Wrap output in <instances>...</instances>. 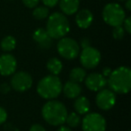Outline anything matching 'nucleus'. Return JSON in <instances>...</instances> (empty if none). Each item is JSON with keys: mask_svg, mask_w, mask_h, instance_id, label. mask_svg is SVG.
I'll return each mask as SVG.
<instances>
[{"mask_svg": "<svg viewBox=\"0 0 131 131\" xmlns=\"http://www.w3.org/2000/svg\"><path fill=\"white\" fill-rule=\"evenodd\" d=\"M107 84L115 93L127 94L131 89V70L128 67H118L108 77Z\"/></svg>", "mask_w": 131, "mask_h": 131, "instance_id": "nucleus-1", "label": "nucleus"}, {"mask_svg": "<svg viewBox=\"0 0 131 131\" xmlns=\"http://www.w3.org/2000/svg\"><path fill=\"white\" fill-rule=\"evenodd\" d=\"M68 109L59 101L49 100L41 109V116L49 125L59 127L64 125L68 116Z\"/></svg>", "mask_w": 131, "mask_h": 131, "instance_id": "nucleus-2", "label": "nucleus"}, {"mask_svg": "<svg viewBox=\"0 0 131 131\" xmlns=\"http://www.w3.org/2000/svg\"><path fill=\"white\" fill-rule=\"evenodd\" d=\"M46 31L52 39L59 40L66 37L70 31V24L67 15L62 13L55 12L48 16Z\"/></svg>", "mask_w": 131, "mask_h": 131, "instance_id": "nucleus-3", "label": "nucleus"}, {"mask_svg": "<svg viewBox=\"0 0 131 131\" xmlns=\"http://www.w3.org/2000/svg\"><path fill=\"white\" fill-rule=\"evenodd\" d=\"M62 82L58 75H49L39 81L37 93L43 99L54 100L62 93Z\"/></svg>", "mask_w": 131, "mask_h": 131, "instance_id": "nucleus-4", "label": "nucleus"}, {"mask_svg": "<svg viewBox=\"0 0 131 131\" xmlns=\"http://www.w3.org/2000/svg\"><path fill=\"white\" fill-rule=\"evenodd\" d=\"M126 18L124 8L117 3H109L102 10V19L110 26L116 27L122 25Z\"/></svg>", "mask_w": 131, "mask_h": 131, "instance_id": "nucleus-5", "label": "nucleus"}, {"mask_svg": "<svg viewBox=\"0 0 131 131\" xmlns=\"http://www.w3.org/2000/svg\"><path fill=\"white\" fill-rule=\"evenodd\" d=\"M57 50L58 54L67 60L77 58L80 53V46L75 40L69 37H63L59 39L57 44Z\"/></svg>", "mask_w": 131, "mask_h": 131, "instance_id": "nucleus-6", "label": "nucleus"}, {"mask_svg": "<svg viewBox=\"0 0 131 131\" xmlns=\"http://www.w3.org/2000/svg\"><path fill=\"white\" fill-rule=\"evenodd\" d=\"M83 131H105L107 122L102 114L91 112L85 114L81 121Z\"/></svg>", "mask_w": 131, "mask_h": 131, "instance_id": "nucleus-7", "label": "nucleus"}, {"mask_svg": "<svg viewBox=\"0 0 131 131\" xmlns=\"http://www.w3.org/2000/svg\"><path fill=\"white\" fill-rule=\"evenodd\" d=\"M80 57V63L82 67L86 69H93L100 64L102 59L101 52L95 48L89 46L83 49L79 53Z\"/></svg>", "mask_w": 131, "mask_h": 131, "instance_id": "nucleus-8", "label": "nucleus"}, {"mask_svg": "<svg viewBox=\"0 0 131 131\" xmlns=\"http://www.w3.org/2000/svg\"><path fill=\"white\" fill-rule=\"evenodd\" d=\"M32 77L29 73L25 71H20L14 73L10 81V85L15 91L24 93L31 89L32 85Z\"/></svg>", "mask_w": 131, "mask_h": 131, "instance_id": "nucleus-9", "label": "nucleus"}, {"mask_svg": "<svg viewBox=\"0 0 131 131\" xmlns=\"http://www.w3.org/2000/svg\"><path fill=\"white\" fill-rule=\"evenodd\" d=\"M116 93L111 89H102L95 97V103L102 111H110L116 103Z\"/></svg>", "mask_w": 131, "mask_h": 131, "instance_id": "nucleus-10", "label": "nucleus"}, {"mask_svg": "<svg viewBox=\"0 0 131 131\" xmlns=\"http://www.w3.org/2000/svg\"><path fill=\"white\" fill-rule=\"evenodd\" d=\"M17 68V61L15 56L6 53L0 56V75L3 77H9L15 73Z\"/></svg>", "mask_w": 131, "mask_h": 131, "instance_id": "nucleus-11", "label": "nucleus"}, {"mask_svg": "<svg viewBox=\"0 0 131 131\" xmlns=\"http://www.w3.org/2000/svg\"><path fill=\"white\" fill-rule=\"evenodd\" d=\"M85 86L93 92H99L107 85V79L100 73H92L84 79Z\"/></svg>", "mask_w": 131, "mask_h": 131, "instance_id": "nucleus-12", "label": "nucleus"}, {"mask_svg": "<svg viewBox=\"0 0 131 131\" xmlns=\"http://www.w3.org/2000/svg\"><path fill=\"white\" fill-rule=\"evenodd\" d=\"M32 39L39 48L42 49H49L52 45V38L49 35L46 29L38 28L33 31Z\"/></svg>", "mask_w": 131, "mask_h": 131, "instance_id": "nucleus-13", "label": "nucleus"}, {"mask_svg": "<svg viewBox=\"0 0 131 131\" xmlns=\"http://www.w3.org/2000/svg\"><path fill=\"white\" fill-rule=\"evenodd\" d=\"M75 24L81 29H87L91 26L93 21V15L88 9H81L77 12Z\"/></svg>", "mask_w": 131, "mask_h": 131, "instance_id": "nucleus-14", "label": "nucleus"}, {"mask_svg": "<svg viewBox=\"0 0 131 131\" xmlns=\"http://www.w3.org/2000/svg\"><path fill=\"white\" fill-rule=\"evenodd\" d=\"M82 86L80 84L72 82V81H68L63 86H62V92L64 95L68 99H75L81 95L82 93Z\"/></svg>", "mask_w": 131, "mask_h": 131, "instance_id": "nucleus-15", "label": "nucleus"}, {"mask_svg": "<svg viewBox=\"0 0 131 131\" xmlns=\"http://www.w3.org/2000/svg\"><path fill=\"white\" fill-rule=\"evenodd\" d=\"M59 8L62 14L65 15H72L79 9L80 1L79 0H59Z\"/></svg>", "mask_w": 131, "mask_h": 131, "instance_id": "nucleus-16", "label": "nucleus"}, {"mask_svg": "<svg viewBox=\"0 0 131 131\" xmlns=\"http://www.w3.org/2000/svg\"><path fill=\"white\" fill-rule=\"evenodd\" d=\"M91 104L90 101L85 96H78L74 102V109L79 115H85L89 113Z\"/></svg>", "mask_w": 131, "mask_h": 131, "instance_id": "nucleus-17", "label": "nucleus"}, {"mask_svg": "<svg viewBox=\"0 0 131 131\" xmlns=\"http://www.w3.org/2000/svg\"><path fill=\"white\" fill-rule=\"evenodd\" d=\"M46 67L50 75H58L63 69V64L58 58H49L46 64Z\"/></svg>", "mask_w": 131, "mask_h": 131, "instance_id": "nucleus-18", "label": "nucleus"}, {"mask_svg": "<svg viewBox=\"0 0 131 131\" xmlns=\"http://www.w3.org/2000/svg\"><path fill=\"white\" fill-rule=\"evenodd\" d=\"M86 75H87V74H86V71L84 68L77 67V68H74L73 69H71V71H70L69 80L72 81V82L80 84V83L84 82Z\"/></svg>", "mask_w": 131, "mask_h": 131, "instance_id": "nucleus-19", "label": "nucleus"}, {"mask_svg": "<svg viewBox=\"0 0 131 131\" xmlns=\"http://www.w3.org/2000/svg\"><path fill=\"white\" fill-rule=\"evenodd\" d=\"M16 46V40L14 36L8 35L6 36L5 38L2 39L1 42H0V47L1 49L5 52H11L15 49Z\"/></svg>", "mask_w": 131, "mask_h": 131, "instance_id": "nucleus-20", "label": "nucleus"}, {"mask_svg": "<svg viewBox=\"0 0 131 131\" xmlns=\"http://www.w3.org/2000/svg\"><path fill=\"white\" fill-rule=\"evenodd\" d=\"M81 121H82V119H81L80 115L77 114V112H71L69 114H68L65 123H67L68 127L75 128V127L80 126Z\"/></svg>", "mask_w": 131, "mask_h": 131, "instance_id": "nucleus-21", "label": "nucleus"}, {"mask_svg": "<svg viewBox=\"0 0 131 131\" xmlns=\"http://www.w3.org/2000/svg\"><path fill=\"white\" fill-rule=\"evenodd\" d=\"M49 15V8L47 6H36L32 12V15L37 20H44Z\"/></svg>", "mask_w": 131, "mask_h": 131, "instance_id": "nucleus-22", "label": "nucleus"}, {"mask_svg": "<svg viewBox=\"0 0 131 131\" xmlns=\"http://www.w3.org/2000/svg\"><path fill=\"white\" fill-rule=\"evenodd\" d=\"M125 30L122 27V25L119 26H116V27H113V31H112V36L115 40H120L124 38L125 36Z\"/></svg>", "mask_w": 131, "mask_h": 131, "instance_id": "nucleus-23", "label": "nucleus"}, {"mask_svg": "<svg viewBox=\"0 0 131 131\" xmlns=\"http://www.w3.org/2000/svg\"><path fill=\"white\" fill-rule=\"evenodd\" d=\"M24 5L28 8H34L38 6L40 0H22Z\"/></svg>", "mask_w": 131, "mask_h": 131, "instance_id": "nucleus-24", "label": "nucleus"}, {"mask_svg": "<svg viewBox=\"0 0 131 131\" xmlns=\"http://www.w3.org/2000/svg\"><path fill=\"white\" fill-rule=\"evenodd\" d=\"M122 24H124L123 28H124V30H125V31H127L128 34H130L131 33V17L130 16L126 17Z\"/></svg>", "mask_w": 131, "mask_h": 131, "instance_id": "nucleus-25", "label": "nucleus"}, {"mask_svg": "<svg viewBox=\"0 0 131 131\" xmlns=\"http://www.w3.org/2000/svg\"><path fill=\"white\" fill-rule=\"evenodd\" d=\"M7 119V112L3 107H0V125L4 124Z\"/></svg>", "mask_w": 131, "mask_h": 131, "instance_id": "nucleus-26", "label": "nucleus"}, {"mask_svg": "<svg viewBox=\"0 0 131 131\" xmlns=\"http://www.w3.org/2000/svg\"><path fill=\"white\" fill-rule=\"evenodd\" d=\"M11 90V85L7 83H4L0 85V93L2 94H7Z\"/></svg>", "mask_w": 131, "mask_h": 131, "instance_id": "nucleus-27", "label": "nucleus"}, {"mask_svg": "<svg viewBox=\"0 0 131 131\" xmlns=\"http://www.w3.org/2000/svg\"><path fill=\"white\" fill-rule=\"evenodd\" d=\"M44 6L47 7H55L58 4L59 0H41Z\"/></svg>", "mask_w": 131, "mask_h": 131, "instance_id": "nucleus-28", "label": "nucleus"}, {"mask_svg": "<svg viewBox=\"0 0 131 131\" xmlns=\"http://www.w3.org/2000/svg\"><path fill=\"white\" fill-rule=\"evenodd\" d=\"M29 131H46V128L41 125V124L35 123L31 126Z\"/></svg>", "mask_w": 131, "mask_h": 131, "instance_id": "nucleus-29", "label": "nucleus"}, {"mask_svg": "<svg viewBox=\"0 0 131 131\" xmlns=\"http://www.w3.org/2000/svg\"><path fill=\"white\" fill-rule=\"evenodd\" d=\"M80 48L82 49H84V48H87L89 46H91V40H89L88 38H83L81 39L80 40V43H78Z\"/></svg>", "mask_w": 131, "mask_h": 131, "instance_id": "nucleus-30", "label": "nucleus"}, {"mask_svg": "<svg viewBox=\"0 0 131 131\" xmlns=\"http://www.w3.org/2000/svg\"><path fill=\"white\" fill-rule=\"evenodd\" d=\"M111 71H112V70H111V68H107V67H106V68H104L103 69H102V75H103L104 77H108L110 75H111Z\"/></svg>", "mask_w": 131, "mask_h": 131, "instance_id": "nucleus-31", "label": "nucleus"}, {"mask_svg": "<svg viewBox=\"0 0 131 131\" xmlns=\"http://www.w3.org/2000/svg\"><path fill=\"white\" fill-rule=\"evenodd\" d=\"M5 131H18V129L15 128L12 124H6L5 127Z\"/></svg>", "mask_w": 131, "mask_h": 131, "instance_id": "nucleus-32", "label": "nucleus"}, {"mask_svg": "<svg viewBox=\"0 0 131 131\" xmlns=\"http://www.w3.org/2000/svg\"><path fill=\"white\" fill-rule=\"evenodd\" d=\"M57 131H72L71 127H68V126H59V127H58V129Z\"/></svg>", "mask_w": 131, "mask_h": 131, "instance_id": "nucleus-33", "label": "nucleus"}, {"mask_svg": "<svg viewBox=\"0 0 131 131\" xmlns=\"http://www.w3.org/2000/svg\"><path fill=\"white\" fill-rule=\"evenodd\" d=\"M125 7L127 11H131V0H126Z\"/></svg>", "mask_w": 131, "mask_h": 131, "instance_id": "nucleus-34", "label": "nucleus"}, {"mask_svg": "<svg viewBox=\"0 0 131 131\" xmlns=\"http://www.w3.org/2000/svg\"><path fill=\"white\" fill-rule=\"evenodd\" d=\"M118 1H121V2H124V1H126V0H118Z\"/></svg>", "mask_w": 131, "mask_h": 131, "instance_id": "nucleus-35", "label": "nucleus"}, {"mask_svg": "<svg viewBox=\"0 0 131 131\" xmlns=\"http://www.w3.org/2000/svg\"><path fill=\"white\" fill-rule=\"evenodd\" d=\"M129 131H130V130H129Z\"/></svg>", "mask_w": 131, "mask_h": 131, "instance_id": "nucleus-36", "label": "nucleus"}]
</instances>
